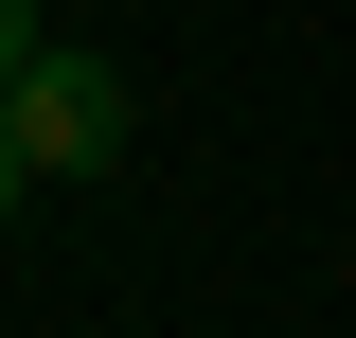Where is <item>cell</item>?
Instances as JSON below:
<instances>
[{
  "label": "cell",
  "instance_id": "cell-2",
  "mask_svg": "<svg viewBox=\"0 0 356 338\" xmlns=\"http://www.w3.org/2000/svg\"><path fill=\"white\" fill-rule=\"evenodd\" d=\"M18 72H36V0H0V89H18Z\"/></svg>",
  "mask_w": 356,
  "mask_h": 338
},
{
  "label": "cell",
  "instance_id": "cell-1",
  "mask_svg": "<svg viewBox=\"0 0 356 338\" xmlns=\"http://www.w3.org/2000/svg\"><path fill=\"white\" fill-rule=\"evenodd\" d=\"M0 107H18V143H36V178H107L125 161V72H107V54H36V72L0 89Z\"/></svg>",
  "mask_w": 356,
  "mask_h": 338
},
{
  "label": "cell",
  "instance_id": "cell-3",
  "mask_svg": "<svg viewBox=\"0 0 356 338\" xmlns=\"http://www.w3.org/2000/svg\"><path fill=\"white\" fill-rule=\"evenodd\" d=\"M18 178H36V143H18V107H0V214H18Z\"/></svg>",
  "mask_w": 356,
  "mask_h": 338
}]
</instances>
